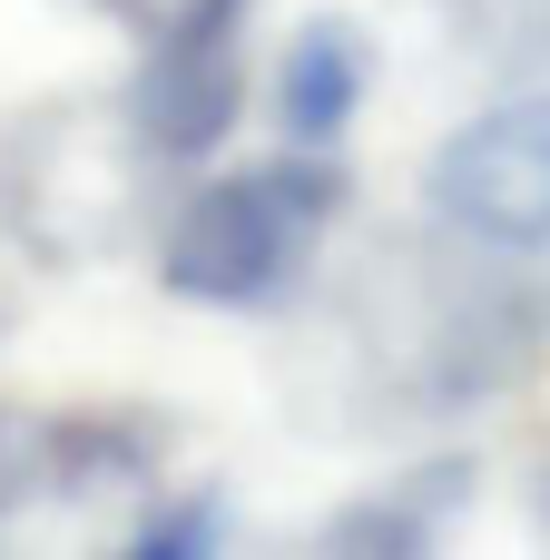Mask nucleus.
I'll use <instances>...</instances> for the list:
<instances>
[{
	"mask_svg": "<svg viewBox=\"0 0 550 560\" xmlns=\"http://www.w3.org/2000/svg\"><path fill=\"white\" fill-rule=\"evenodd\" d=\"M550 354V276L492 236H384L325 305V364L364 423H443Z\"/></svg>",
	"mask_w": 550,
	"mask_h": 560,
	"instance_id": "f257e3e1",
	"label": "nucleus"
},
{
	"mask_svg": "<svg viewBox=\"0 0 550 560\" xmlns=\"http://www.w3.org/2000/svg\"><path fill=\"white\" fill-rule=\"evenodd\" d=\"M344 207V177L335 158H276V167H236L217 187H197L177 217H167V285L197 295V305H276L305 256L325 246Z\"/></svg>",
	"mask_w": 550,
	"mask_h": 560,
	"instance_id": "f03ea898",
	"label": "nucleus"
},
{
	"mask_svg": "<svg viewBox=\"0 0 550 560\" xmlns=\"http://www.w3.org/2000/svg\"><path fill=\"white\" fill-rule=\"evenodd\" d=\"M148 167H167V158L138 138L128 98L39 108L0 148V217L30 256H108V246H128V226L148 207Z\"/></svg>",
	"mask_w": 550,
	"mask_h": 560,
	"instance_id": "7ed1b4c3",
	"label": "nucleus"
},
{
	"mask_svg": "<svg viewBox=\"0 0 550 560\" xmlns=\"http://www.w3.org/2000/svg\"><path fill=\"white\" fill-rule=\"evenodd\" d=\"M246 10H256V0H177V10L157 20L148 59H138V79H128V118H138V138H148L167 167L207 158V148L236 128Z\"/></svg>",
	"mask_w": 550,
	"mask_h": 560,
	"instance_id": "20e7f679",
	"label": "nucleus"
},
{
	"mask_svg": "<svg viewBox=\"0 0 550 560\" xmlns=\"http://www.w3.org/2000/svg\"><path fill=\"white\" fill-rule=\"evenodd\" d=\"M433 217L492 246H550V98H502L433 158Z\"/></svg>",
	"mask_w": 550,
	"mask_h": 560,
	"instance_id": "39448f33",
	"label": "nucleus"
},
{
	"mask_svg": "<svg viewBox=\"0 0 550 560\" xmlns=\"http://www.w3.org/2000/svg\"><path fill=\"white\" fill-rule=\"evenodd\" d=\"M354 98H364V39H354L344 20H315V30L285 49V89H276L285 138H295V148H325V138L354 118Z\"/></svg>",
	"mask_w": 550,
	"mask_h": 560,
	"instance_id": "423d86ee",
	"label": "nucleus"
},
{
	"mask_svg": "<svg viewBox=\"0 0 550 560\" xmlns=\"http://www.w3.org/2000/svg\"><path fill=\"white\" fill-rule=\"evenodd\" d=\"M463 463H433V472H413V482H394L384 502H364V512H344L325 541L335 551H374V560H413L443 541V522H463Z\"/></svg>",
	"mask_w": 550,
	"mask_h": 560,
	"instance_id": "0eeeda50",
	"label": "nucleus"
},
{
	"mask_svg": "<svg viewBox=\"0 0 550 560\" xmlns=\"http://www.w3.org/2000/svg\"><path fill=\"white\" fill-rule=\"evenodd\" d=\"M433 20L492 79H550V0H433Z\"/></svg>",
	"mask_w": 550,
	"mask_h": 560,
	"instance_id": "6e6552de",
	"label": "nucleus"
},
{
	"mask_svg": "<svg viewBox=\"0 0 550 560\" xmlns=\"http://www.w3.org/2000/svg\"><path fill=\"white\" fill-rule=\"evenodd\" d=\"M98 10H108V20H138V30H157V20H167L177 0H98Z\"/></svg>",
	"mask_w": 550,
	"mask_h": 560,
	"instance_id": "1a4fd4ad",
	"label": "nucleus"
},
{
	"mask_svg": "<svg viewBox=\"0 0 550 560\" xmlns=\"http://www.w3.org/2000/svg\"><path fill=\"white\" fill-rule=\"evenodd\" d=\"M541 522H550V482H541Z\"/></svg>",
	"mask_w": 550,
	"mask_h": 560,
	"instance_id": "9d476101",
	"label": "nucleus"
},
{
	"mask_svg": "<svg viewBox=\"0 0 550 560\" xmlns=\"http://www.w3.org/2000/svg\"><path fill=\"white\" fill-rule=\"evenodd\" d=\"M0 315H10V305H0Z\"/></svg>",
	"mask_w": 550,
	"mask_h": 560,
	"instance_id": "9b49d317",
	"label": "nucleus"
}]
</instances>
